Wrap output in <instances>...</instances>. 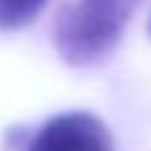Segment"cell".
Instances as JSON below:
<instances>
[{
	"instance_id": "cell-1",
	"label": "cell",
	"mask_w": 151,
	"mask_h": 151,
	"mask_svg": "<svg viewBox=\"0 0 151 151\" xmlns=\"http://www.w3.org/2000/svg\"><path fill=\"white\" fill-rule=\"evenodd\" d=\"M142 0H66L54 17V47L71 66L106 59Z\"/></svg>"
},
{
	"instance_id": "cell-2",
	"label": "cell",
	"mask_w": 151,
	"mask_h": 151,
	"mask_svg": "<svg viewBox=\"0 0 151 151\" xmlns=\"http://www.w3.org/2000/svg\"><path fill=\"white\" fill-rule=\"evenodd\" d=\"M26 151H116L109 127L92 113L52 116L26 142Z\"/></svg>"
},
{
	"instance_id": "cell-3",
	"label": "cell",
	"mask_w": 151,
	"mask_h": 151,
	"mask_svg": "<svg viewBox=\"0 0 151 151\" xmlns=\"http://www.w3.org/2000/svg\"><path fill=\"white\" fill-rule=\"evenodd\" d=\"M50 0H0V31L31 26Z\"/></svg>"
},
{
	"instance_id": "cell-4",
	"label": "cell",
	"mask_w": 151,
	"mask_h": 151,
	"mask_svg": "<svg viewBox=\"0 0 151 151\" xmlns=\"http://www.w3.org/2000/svg\"><path fill=\"white\" fill-rule=\"evenodd\" d=\"M149 35H151V17H149Z\"/></svg>"
}]
</instances>
